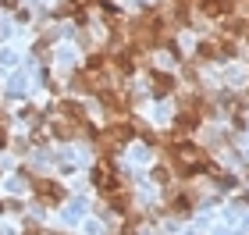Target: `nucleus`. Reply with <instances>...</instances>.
<instances>
[{
	"mask_svg": "<svg viewBox=\"0 0 249 235\" xmlns=\"http://www.w3.org/2000/svg\"><path fill=\"white\" fill-rule=\"evenodd\" d=\"M29 185H32V196H36L39 203H47V207H53V203H61V199H64V189L53 185L50 178H36V175H32Z\"/></svg>",
	"mask_w": 249,
	"mask_h": 235,
	"instance_id": "f257e3e1",
	"label": "nucleus"
},
{
	"mask_svg": "<svg viewBox=\"0 0 249 235\" xmlns=\"http://www.w3.org/2000/svg\"><path fill=\"white\" fill-rule=\"evenodd\" d=\"M0 146H7V118L0 114Z\"/></svg>",
	"mask_w": 249,
	"mask_h": 235,
	"instance_id": "f03ea898",
	"label": "nucleus"
}]
</instances>
